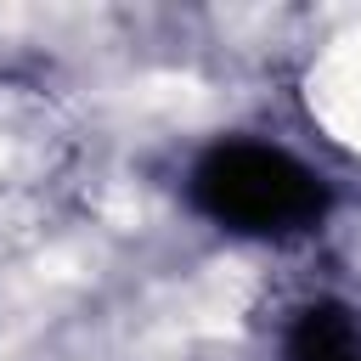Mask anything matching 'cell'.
Segmentation results:
<instances>
[{
    "instance_id": "1",
    "label": "cell",
    "mask_w": 361,
    "mask_h": 361,
    "mask_svg": "<svg viewBox=\"0 0 361 361\" xmlns=\"http://www.w3.org/2000/svg\"><path fill=\"white\" fill-rule=\"evenodd\" d=\"M192 203L248 237H288L322 220L327 186L288 152L254 147V141H226L192 169Z\"/></svg>"
},
{
    "instance_id": "2",
    "label": "cell",
    "mask_w": 361,
    "mask_h": 361,
    "mask_svg": "<svg viewBox=\"0 0 361 361\" xmlns=\"http://www.w3.org/2000/svg\"><path fill=\"white\" fill-rule=\"evenodd\" d=\"M282 361H361V333H355L350 310H338V305L299 310Z\"/></svg>"
}]
</instances>
